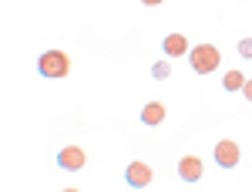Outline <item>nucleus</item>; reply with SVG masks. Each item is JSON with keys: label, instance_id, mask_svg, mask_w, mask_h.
<instances>
[{"label": "nucleus", "instance_id": "0eeeda50", "mask_svg": "<svg viewBox=\"0 0 252 192\" xmlns=\"http://www.w3.org/2000/svg\"><path fill=\"white\" fill-rule=\"evenodd\" d=\"M161 51L168 58H182V54H189V40H185L182 31H172V34H165V40H161Z\"/></svg>", "mask_w": 252, "mask_h": 192}, {"label": "nucleus", "instance_id": "9b49d317", "mask_svg": "<svg viewBox=\"0 0 252 192\" xmlns=\"http://www.w3.org/2000/svg\"><path fill=\"white\" fill-rule=\"evenodd\" d=\"M239 58H252V38L239 40Z\"/></svg>", "mask_w": 252, "mask_h": 192}, {"label": "nucleus", "instance_id": "6e6552de", "mask_svg": "<svg viewBox=\"0 0 252 192\" xmlns=\"http://www.w3.org/2000/svg\"><path fill=\"white\" fill-rule=\"evenodd\" d=\"M165 121V105L161 101H148L141 108V125H161Z\"/></svg>", "mask_w": 252, "mask_h": 192}, {"label": "nucleus", "instance_id": "20e7f679", "mask_svg": "<svg viewBox=\"0 0 252 192\" xmlns=\"http://www.w3.org/2000/svg\"><path fill=\"white\" fill-rule=\"evenodd\" d=\"M58 169H64V172H81V169H84V149L64 145L58 152Z\"/></svg>", "mask_w": 252, "mask_h": 192}, {"label": "nucleus", "instance_id": "f03ea898", "mask_svg": "<svg viewBox=\"0 0 252 192\" xmlns=\"http://www.w3.org/2000/svg\"><path fill=\"white\" fill-rule=\"evenodd\" d=\"M37 71L44 77H64L67 71H71V61H67L64 51H44V54L37 58Z\"/></svg>", "mask_w": 252, "mask_h": 192}, {"label": "nucleus", "instance_id": "7ed1b4c3", "mask_svg": "<svg viewBox=\"0 0 252 192\" xmlns=\"http://www.w3.org/2000/svg\"><path fill=\"white\" fill-rule=\"evenodd\" d=\"M212 155H215V165H219V169H235V165H239V145H235L232 138L215 142Z\"/></svg>", "mask_w": 252, "mask_h": 192}, {"label": "nucleus", "instance_id": "f257e3e1", "mask_svg": "<svg viewBox=\"0 0 252 192\" xmlns=\"http://www.w3.org/2000/svg\"><path fill=\"white\" fill-rule=\"evenodd\" d=\"M219 61H222V54H219L215 44H198V47L189 51V64H192L195 75H212L219 68Z\"/></svg>", "mask_w": 252, "mask_h": 192}, {"label": "nucleus", "instance_id": "39448f33", "mask_svg": "<svg viewBox=\"0 0 252 192\" xmlns=\"http://www.w3.org/2000/svg\"><path fill=\"white\" fill-rule=\"evenodd\" d=\"M152 179H155V172H152V165H145V162H131V165L125 169V182H128L131 189H145Z\"/></svg>", "mask_w": 252, "mask_h": 192}, {"label": "nucleus", "instance_id": "1a4fd4ad", "mask_svg": "<svg viewBox=\"0 0 252 192\" xmlns=\"http://www.w3.org/2000/svg\"><path fill=\"white\" fill-rule=\"evenodd\" d=\"M242 84H246V75H242V71H225V77H222V88H225V91H242Z\"/></svg>", "mask_w": 252, "mask_h": 192}, {"label": "nucleus", "instance_id": "f8f14e48", "mask_svg": "<svg viewBox=\"0 0 252 192\" xmlns=\"http://www.w3.org/2000/svg\"><path fill=\"white\" fill-rule=\"evenodd\" d=\"M242 95H246V101H252V81L246 77V84H242Z\"/></svg>", "mask_w": 252, "mask_h": 192}, {"label": "nucleus", "instance_id": "ddd939ff", "mask_svg": "<svg viewBox=\"0 0 252 192\" xmlns=\"http://www.w3.org/2000/svg\"><path fill=\"white\" fill-rule=\"evenodd\" d=\"M145 7H158V3H165V0H141Z\"/></svg>", "mask_w": 252, "mask_h": 192}, {"label": "nucleus", "instance_id": "9d476101", "mask_svg": "<svg viewBox=\"0 0 252 192\" xmlns=\"http://www.w3.org/2000/svg\"><path fill=\"white\" fill-rule=\"evenodd\" d=\"M168 75H172V64H168V61H155V64H152V77H155V81H168Z\"/></svg>", "mask_w": 252, "mask_h": 192}, {"label": "nucleus", "instance_id": "423d86ee", "mask_svg": "<svg viewBox=\"0 0 252 192\" xmlns=\"http://www.w3.org/2000/svg\"><path fill=\"white\" fill-rule=\"evenodd\" d=\"M178 179L182 182H198L202 179V158L198 155H182L178 158Z\"/></svg>", "mask_w": 252, "mask_h": 192}]
</instances>
